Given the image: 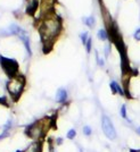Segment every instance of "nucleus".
Masks as SVG:
<instances>
[{
  "label": "nucleus",
  "instance_id": "nucleus-12",
  "mask_svg": "<svg viewBox=\"0 0 140 152\" xmlns=\"http://www.w3.org/2000/svg\"><path fill=\"white\" fill-rule=\"evenodd\" d=\"M120 113H121V117L123 118V119H125V121H127L129 123H131V121L129 119V117H127V106H122L121 107V110H120Z\"/></svg>",
  "mask_w": 140,
  "mask_h": 152
},
{
  "label": "nucleus",
  "instance_id": "nucleus-15",
  "mask_svg": "<svg viewBox=\"0 0 140 152\" xmlns=\"http://www.w3.org/2000/svg\"><path fill=\"white\" fill-rule=\"evenodd\" d=\"M98 38L100 39V40H106V39L108 38V34H107V32L105 31V30H99L98 31Z\"/></svg>",
  "mask_w": 140,
  "mask_h": 152
},
{
  "label": "nucleus",
  "instance_id": "nucleus-9",
  "mask_svg": "<svg viewBox=\"0 0 140 152\" xmlns=\"http://www.w3.org/2000/svg\"><path fill=\"white\" fill-rule=\"evenodd\" d=\"M109 88H111V90H112L113 94L119 93L120 95H125V94H124V91H123V89L120 86V84H119L117 82H115V81H112V82H111V84H109Z\"/></svg>",
  "mask_w": 140,
  "mask_h": 152
},
{
  "label": "nucleus",
  "instance_id": "nucleus-14",
  "mask_svg": "<svg viewBox=\"0 0 140 152\" xmlns=\"http://www.w3.org/2000/svg\"><path fill=\"white\" fill-rule=\"evenodd\" d=\"M82 132L85 136H91V134H92V128H91L89 125H85V126H83Z\"/></svg>",
  "mask_w": 140,
  "mask_h": 152
},
{
  "label": "nucleus",
  "instance_id": "nucleus-20",
  "mask_svg": "<svg viewBox=\"0 0 140 152\" xmlns=\"http://www.w3.org/2000/svg\"><path fill=\"white\" fill-rule=\"evenodd\" d=\"M10 126H12V121H8L6 125L4 126V131H8V129L10 128Z\"/></svg>",
  "mask_w": 140,
  "mask_h": 152
},
{
  "label": "nucleus",
  "instance_id": "nucleus-2",
  "mask_svg": "<svg viewBox=\"0 0 140 152\" xmlns=\"http://www.w3.org/2000/svg\"><path fill=\"white\" fill-rule=\"evenodd\" d=\"M52 121L48 118H45L42 121H35L31 124L30 126L26 128L25 133L29 137H31L33 141H40L43 139L46 135V132L48 131V128L50 127V124Z\"/></svg>",
  "mask_w": 140,
  "mask_h": 152
},
{
  "label": "nucleus",
  "instance_id": "nucleus-10",
  "mask_svg": "<svg viewBox=\"0 0 140 152\" xmlns=\"http://www.w3.org/2000/svg\"><path fill=\"white\" fill-rule=\"evenodd\" d=\"M39 7V1L38 0H32L31 2L27 5V8H26V14L29 15H34V13L37 12Z\"/></svg>",
  "mask_w": 140,
  "mask_h": 152
},
{
  "label": "nucleus",
  "instance_id": "nucleus-8",
  "mask_svg": "<svg viewBox=\"0 0 140 152\" xmlns=\"http://www.w3.org/2000/svg\"><path fill=\"white\" fill-rule=\"evenodd\" d=\"M67 100V91L65 89H59L57 91V94H56V101L59 103H65Z\"/></svg>",
  "mask_w": 140,
  "mask_h": 152
},
{
  "label": "nucleus",
  "instance_id": "nucleus-16",
  "mask_svg": "<svg viewBox=\"0 0 140 152\" xmlns=\"http://www.w3.org/2000/svg\"><path fill=\"white\" fill-rule=\"evenodd\" d=\"M80 38H81V41H82V43L84 45H87V41H88V33L87 32H84V33H82L81 35H80Z\"/></svg>",
  "mask_w": 140,
  "mask_h": 152
},
{
  "label": "nucleus",
  "instance_id": "nucleus-1",
  "mask_svg": "<svg viewBox=\"0 0 140 152\" xmlns=\"http://www.w3.org/2000/svg\"><path fill=\"white\" fill-rule=\"evenodd\" d=\"M60 30H62V22L57 16H54V15L46 16V18L43 19L42 24L39 28L41 39L43 41V47L46 45H49V42L59 34Z\"/></svg>",
  "mask_w": 140,
  "mask_h": 152
},
{
  "label": "nucleus",
  "instance_id": "nucleus-24",
  "mask_svg": "<svg viewBox=\"0 0 140 152\" xmlns=\"http://www.w3.org/2000/svg\"><path fill=\"white\" fill-rule=\"evenodd\" d=\"M136 133H137V134H138V135L140 136V126L136 128Z\"/></svg>",
  "mask_w": 140,
  "mask_h": 152
},
{
  "label": "nucleus",
  "instance_id": "nucleus-4",
  "mask_svg": "<svg viewBox=\"0 0 140 152\" xmlns=\"http://www.w3.org/2000/svg\"><path fill=\"white\" fill-rule=\"evenodd\" d=\"M0 64L4 72L6 73V75L9 78H13L15 76H17V72H18V64L15 59L12 58H6L4 56H0Z\"/></svg>",
  "mask_w": 140,
  "mask_h": 152
},
{
  "label": "nucleus",
  "instance_id": "nucleus-25",
  "mask_svg": "<svg viewBox=\"0 0 140 152\" xmlns=\"http://www.w3.org/2000/svg\"><path fill=\"white\" fill-rule=\"evenodd\" d=\"M108 52H109V47H108V45H106V50H105V53H106V55H108Z\"/></svg>",
  "mask_w": 140,
  "mask_h": 152
},
{
  "label": "nucleus",
  "instance_id": "nucleus-22",
  "mask_svg": "<svg viewBox=\"0 0 140 152\" xmlns=\"http://www.w3.org/2000/svg\"><path fill=\"white\" fill-rule=\"evenodd\" d=\"M97 63H98V65H99V66H104V61H102V58L98 57V53H97Z\"/></svg>",
  "mask_w": 140,
  "mask_h": 152
},
{
  "label": "nucleus",
  "instance_id": "nucleus-13",
  "mask_svg": "<svg viewBox=\"0 0 140 152\" xmlns=\"http://www.w3.org/2000/svg\"><path fill=\"white\" fill-rule=\"evenodd\" d=\"M75 136H77V131H75L74 128H71L70 131L66 133V137L69 140H74Z\"/></svg>",
  "mask_w": 140,
  "mask_h": 152
},
{
  "label": "nucleus",
  "instance_id": "nucleus-17",
  "mask_svg": "<svg viewBox=\"0 0 140 152\" xmlns=\"http://www.w3.org/2000/svg\"><path fill=\"white\" fill-rule=\"evenodd\" d=\"M91 45H92V39L89 38L88 39V41H87V45H85L87 52H90V51H91Z\"/></svg>",
  "mask_w": 140,
  "mask_h": 152
},
{
  "label": "nucleus",
  "instance_id": "nucleus-7",
  "mask_svg": "<svg viewBox=\"0 0 140 152\" xmlns=\"http://www.w3.org/2000/svg\"><path fill=\"white\" fill-rule=\"evenodd\" d=\"M18 37L19 39L24 42V45H25V48H26V51H27V53L29 55H31L32 52H31V47H30V39H29V35L26 34V32L22 28L21 31H19L18 33Z\"/></svg>",
  "mask_w": 140,
  "mask_h": 152
},
{
  "label": "nucleus",
  "instance_id": "nucleus-23",
  "mask_svg": "<svg viewBox=\"0 0 140 152\" xmlns=\"http://www.w3.org/2000/svg\"><path fill=\"white\" fill-rule=\"evenodd\" d=\"M64 140L62 139V137H58V139H56V144H58V145H60L62 143H63Z\"/></svg>",
  "mask_w": 140,
  "mask_h": 152
},
{
  "label": "nucleus",
  "instance_id": "nucleus-6",
  "mask_svg": "<svg viewBox=\"0 0 140 152\" xmlns=\"http://www.w3.org/2000/svg\"><path fill=\"white\" fill-rule=\"evenodd\" d=\"M24 152H42V140L33 141L31 144L24 150Z\"/></svg>",
  "mask_w": 140,
  "mask_h": 152
},
{
  "label": "nucleus",
  "instance_id": "nucleus-19",
  "mask_svg": "<svg viewBox=\"0 0 140 152\" xmlns=\"http://www.w3.org/2000/svg\"><path fill=\"white\" fill-rule=\"evenodd\" d=\"M8 135H9V131H4V133L0 134V140L6 139V137L8 136Z\"/></svg>",
  "mask_w": 140,
  "mask_h": 152
},
{
  "label": "nucleus",
  "instance_id": "nucleus-11",
  "mask_svg": "<svg viewBox=\"0 0 140 152\" xmlns=\"http://www.w3.org/2000/svg\"><path fill=\"white\" fill-rule=\"evenodd\" d=\"M83 20H84V24H85L87 26H89L90 28L95 26V18H94V16L85 17V18H83Z\"/></svg>",
  "mask_w": 140,
  "mask_h": 152
},
{
  "label": "nucleus",
  "instance_id": "nucleus-5",
  "mask_svg": "<svg viewBox=\"0 0 140 152\" xmlns=\"http://www.w3.org/2000/svg\"><path fill=\"white\" fill-rule=\"evenodd\" d=\"M102 132L105 134V136L107 137L108 140H115L116 136H117V133H116V129H115L114 125L113 123L111 121L108 116L106 115H102Z\"/></svg>",
  "mask_w": 140,
  "mask_h": 152
},
{
  "label": "nucleus",
  "instance_id": "nucleus-26",
  "mask_svg": "<svg viewBox=\"0 0 140 152\" xmlns=\"http://www.w3.org/2000/svg\"><path fill=\"white\" fill-rule=\"evenodd\" d=\"M130 152H140V149H138V150H134V149H132V150H130Z\"/></svg>",
  "mask_w": 140,
  "mask_h": 152
},
{
  "label": "nucleus",
  "instance_id": "nucleus-3",
  "mask_svg": "<svg viewBox=\"0 0 140 152\" xmlns=\"http://www.w3.org/2000/svg\"><path fill=\"white\" fill-rule=\"evenodd\" d=\"M24 85H25V78L22 75L15 76L7 82V90H8L9 94L14 98V100H17L21 96L23 90H24Z\"/></svg>",
  "mask_w": 140,
  "mask_h": 152
},
{
  "label": "nucleus",
  "instance_id": "nucleus-18",
  "mask_svg": "<svg viewBox=\"0 0 140 152\" xmlns=\"http://www.w3.org/2000/svg\"><path fill=\"white\" fill-rule=\"evenodd\" d=\"M133 38L137 40V41H140V28H138L137 31L134 32V34H133Z\"/></svg>",
  "mask_w": 140,
  "mask_h": 152
},
{
  "label": "nucleus",
  "instance_id": "nucleus-27",
  "mask_svg": "<svg viewBox=\"0 0 140 152\" xmlns=\"http://www.w3.org/2000/svg\"><path fill=\"white\" fill-rule=\"evenodd\" d=\"M16 152H24V151H19V150H18V151H16Z\"/></svg>",
  "mask_w": 140,
  "mask_h": 152
},
{
  "label": "nucleus",
  "instance_id": "nucleus-21",
  "mask_svg": "<svg viewBox=\"0 0 140 152\" xmlns=\"http://www.w3.org/2000/svg\"><path fill=\"white\" fill-rule=\"evenodd\" d=\"M0 104L8 106V104H7V101H6V98H5V96H1V98H0Z\"/></svg>",
  "mask_w": 140,
  "mask_h": 152
}]
</instances>
